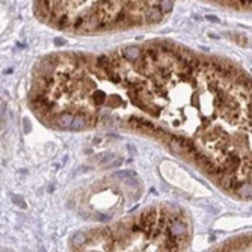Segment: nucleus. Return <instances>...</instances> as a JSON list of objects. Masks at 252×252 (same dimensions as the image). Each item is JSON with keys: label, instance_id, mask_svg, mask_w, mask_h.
Instances as JSON below:
<instances>
[{"label": "nucleus", "instance_id": "nucleus-4", "mask_svg": "<svg viewBox=\"0 0 252 252\" xmlns=\"http://www.w3.org/2000/svg\"><path fill=\"white\" fill-rule=\"evenodd\" d=\"M74 118H76V115H72L70 112H62L56 116V125L59 128H71Z\"/></svg>", "mask_w": 252, "mask_h": 252}, {"label": "nucleus", "instance_id": "nucleus-3", "mask_svg": "<svg viewBox=\"0 0 252 252\" xmlns=\"http://www.w3.org/2000/svg\"><path fill=\"white\" fill-rule=\"evenodd\" d=\"M213 2L236 9H252V0H213Z\"/></svg>", "mask_w": 252, "mask_h": 252}, {"label": "nucleus", "instance_id": "nucleus-5", "mask_svg": "<svg viewBox=\"0 0 252 252\" xmlns=\"http://www.w3.org/2000/svg\"><path fill=\"white\" fill-rule=\"evenodd\" d=\"M122 51V56L130 60V62H134L136 59H139L141 55H142V47H138V45H130V47H125L121 50Z\"/></svg>", "mask_w": 252, "mask_h": 252}, {"label": "nucleus", "instance_id": "nucleus-9", "mask_svg": "<svg viewBox=\"0 0 252 252\" xmlns=\"http://www.w3.org/2000/svg\"><path fill=\"white\" fill-rule=\"evenodd\" d=\"M122 162H124L122 159H116V162H115V163H112V166H118V165H119V163H122Z\"/></svg>", "mask_w": 252, "mask_h": 252}, {"label": "nucleus", "instance_id": "nucleus-8", "mask_svg": "<svg viewBox=\"0 0 252 252\" xmlns=\"http://www.w3.org/2000/svg\"><path fill=\"white\" fill-rule=\"evenodd\" d=\"M128 175H131V177H136V174H134V172H131V171H124V172H118V174H115V177H121V178H124V177H128Z\"/></svg>", "mask_w": 252, "mask_h": 252}, {"label": "nucleus", "instance_id": "nucleus-7", "mask_svg": "<svg viewBox=\"0 0 252 252\" xmlns=\"http://www.w3.org/2000/svg\"><path fill=\"white\" fill-rule=\"evenodd\" d=\"M115 159V154L113 153H103L97 157V162L100 165H107V163H112V160Z\"/></svg>", "mask_w": 252, "mask_h": 252}, {"label": "nucleus", "instance_id": "nucleus-1", "mask_svg": "<svg viewBox=\"0 0 252 252\" xmlns=\"http://www.w3.org/2000/svg\"><path fill=\"white\" fill-rule=\"evenodd\" d=\"M172 6L174 0H36L41 18L79 33L159 23Z\"/></svg>", "mask_w": 252, "mask_h": 252}, {"label": "nucleus", "instance_id": "nucleus-6", "mask_svg": "<svg viewBox=\"0 0 252 252\" xmlns=\"http://www.w3.org/2000/svg\"><path fill=\"white\" fill-rule=\"evenodd\" d=\"M88 236L85 233H76L74 237H72V246H76V248H82V246H85L88 243Z\"/></svg>", "mask_w": 252, "mask_h": 252}, {"label": "nucleus", "instance_id": "nucleus-2", "mask_svg": "<svg viewBox=\"0 0 252 252\" xmlns=\"http://www.w3.org/2000/svg\"><path fill=\"white\" fill-rule=\"evenodd\" d=\"M127 122L131 125V127H134V128H141V130L150 131V134H153V131L155 130V125L150 119H146L143 116H130L127 119Z\"/></svg>", "mask_w": 252, "mask_h": 252}]
</instances>
